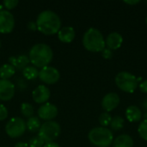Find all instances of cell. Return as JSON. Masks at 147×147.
Masks as SVG:
<instances>
[{
	"mask_svg": "<svg viewBox=\"0 0 147 147\" xmlns=\"http://www.w3.org/2000/svg\"><path fill=\"white\" fill-rule=\"evenodd\" d=\"M8 117V110L6 107L3 104H0V121H3Z\"/></svg>",
	"mask_w": 147,
	"mask_h": 147,
	"instance_id": "28",
	"label": "cell"
},
{
	"mask_svg": "<svg viewBox=\"0 0 147 147\" xmlns=\"http://www.w3.org/2000/svg\"><path fill=\"white\" fill-rule=\"evenodd\" d=\"M15 95V85L9 79H0V100L9 101Z\"/></svg>",
	"mask_w": 147,
	"mask_h": 147,
	"instance_id": "11",
	"label": "cell"
},
{
	"mask_svg": "<svg viewBox=\"0 0 147 147\" xmlns=\"http://www.w3.org/2000/svg\"><path fill=\"white\" fill-rule=\"evenodd\" d=\"M102 55L104 59H111L112 56H113V53H112V50L108 48V47H105L102 51Z\"/></svg>",
	"mask_w": 147,
	"mask_h": 147,
	"instance_id": "29",
	"label": "cell"
},
{
	"mask_svg": "<svg viewBox=\"0 0 147 147\" xmlns=\"http://www.w3.org/2000/svg\"><path fill=\"white\" fill-rule=\"evenodd\" d=\"M138 132H139V134L140 136L147 141V119L143 121L140 126H139V128H138Z\"/></svg>",
	"mask_w": 147,
	"mask_h": 147,
	"instance_id": "25",
	"label": "cell"
},
{
	"mask_svg": "<svg viewBox=\"0 0 147 147\" xmlns=\"http://www.w3.org/2000/svg\"><path fill=\"white\" fill-rule=\"evenodd\" d=\"M43 147H60L59 145L56 142H48V143H45Z\"/></svg>",
	"mask_w": 147,
	"mask_h": 147,
	"instance_id": "32",
	"label": "cell"
},
{
	"mask_svg": "<svg viewBox=\"0 0 147 147\" xmlns=\"http://www.w3.org/2000/svg\"><path fill=\"white\" fill-rule=\"evenodd\" d=\"M113 147H134V140L131 136L121 134L114 140Z\"/></svg>",
	"mask_w": 147,
	"mask_h": 147,
	"instance_id": "18",
	"label": "cell"
},
{
	"mask_svg": "<svg viewBox=\"0 0 147 147\" xmlns=\"http://www.w3.org/2000/svg\"><path fill=\"white\" fill-rule=\"evenodd\" d=\"M111 128L115 131H118L124 127V119L121 116H115L112 118L111 123L109 125Z\"/></svg>",
	"mask_w": 147,
	"mask_h": 147,
	"instance_id": "23",
	"label": "cell"
},
{
	"mask_svg": "<svg viewBox=\"0 0 147 147\" xmlns=\"http://www.w3.org/2000/svg\"><path fill=\"white\" fill-rule=\"evenodd\" d=\"M76 33L72 27L65 26L61 28L58 32V38L60 41L64 43H70L75 38Z\"/></svg>",
	"mask_w": 147,
	"mask_h": 147,
	"instance_id": "15",
	"label": "cell"
},
{
	"mask_svg": "<svg viewBox=\"0 0 147 147\" xmlns=\"http://www.w3.org/2000/svg\"><path fill=\"white\" fill-rule=\"evenodd\" d=\"M146 3H147V1H146Z\"/></svg>",
	"mask_w": 147,
	"mask_h": 147,
	"instance_id": "39",
	"label": "cell"
},
{
	"mask_svg": "<svg viewBox=\"0 0 147 147\" xmlns=\"http://www.w3.org/2000/svg\"><path fill=\"white\" fill-rule=\"evenodd\" d=\"M61 132L60 126L54 121H46L41 124L40 130L38 131V136L45 142H54V140L59 136Z\"/></svg>",
	"mask_w": 147,
	"mask_h": 147,
	"instance_id": "5",
	"label": "cell"
},
{
	"mask_svg": "<svg viewBox=\"0 0 147 147\" xmlns=\"http://www.w3.org/2000/svg\"><path fill=\"white\" fill-rule=\"evenodd\" d=\"M140 89L141 90V92L147 94V79L143 81L140 84Z\"/></svg>",
	"mask_w": 147,
	"mask_h": 147,
	"instance_id": "30",
	"label": "cell"
},
{
	"mask_svg": "<svg viewBox=\"0 0 147 147\" xmlns=\"http://www.w3.org/2000/svg\"><path fill=\"white\" fill-rule=\"evenodd\" d=\"M37 29L44 34L52 35L61 28V20L57 13L53 10L41 11L36 19Z\"/></svg>",
	"mask_w": 147,
	"mask_h": 147,
	"instance_id": "1",
	"label": "cell"
},
{
	"mask_svg": "<svg viewBox=\"0 0 147 147\" xmlns=\"http://www.w3.org/2000/svg\"><path fill=\"white\" fill-rule=\"evenodd\" d=\"M58 115V108L49 102H46L42 104L38 109V116L41 120H45L47 121H52Z\"/></svg>",
	"mask_w": 147,
	"mask_h": 147,
	"instance_id": "10",
	"label": "cell"
},
{
	"mask_svg": "<svg viewBox=\"0 0 147 147\" xmlns=\"http://www.w3.org/2000/svg\"><path fill=\"white\" fill-rule=\"evenodd\" d=\"M9 62L11 65L15 67V69L17 70H23L25 67L28 66L29 61L28 57L26 54H21L17 56H11L9 58Z\"/></svg>",
	"mask_w": 147,
	"mask_h": 147,
	"instance_id": "16",
	"label": "cell"
},
{
	"mask_svg": "<svg viewBox=\"0 0 147 147\" xmlns=\"http://www.w3.org/2000/svg\"><path fill=\"white\" fill-rule=\"evenodd\" d=\"M0 47H1V40H0Z\"/></svg>",
	"mask_w": 147,
	"mask_h": 147,
	"instance_id": "36",
	"label": "cell"
},
{
	"mask_svg": "<svg viewBox=\"0 0 147 147\" xmlns=\"http://www.w3.org/2000/svg\"><path fill=\"white\" fill-rule=\"evenodd\" d=\"M53 52L52 48L45 43H38L33 46L28 53L29 61L35 67L43 68L47 66L52 61Z\"/></svg>",
	"mask_w": 147,
	"mask_h": 147,
	"instance_id": "2",
	"label": "cell"
},
{
	"mask_svg": "<svg viewBox=\"0 0 147 147\" xmlns=\"http://www.w3.org/2000/svg\"><path fill=\"white\" fill-rule=\"evenodd\" d=\"M120 103V97L118 94L111 92L104 96L102 100V107L106 112H110L114 110Z\"/></svg>",
	"mask_w": 147,
	"mask_h": 147,
	"instance_id": "12",
	"label": "cell"
},
{
	"mask_svg": "<svg viewBox=\"0 0 147 147\" xmlns=\"http://www.w3.org/2000/svg\"><path fill=\"white\" fill-rule=\"evenodd\" d=\"M15 27L14 16L7 9L0 10V33H10Z\"/></svg>",
	"mask_w": 147,
	"mask_h": 147,
	"instance_id": "9",
	"label": "cell"
},
{
	"mask_svg": "<svg viewBox=\"0 0 147 147\" xmlns=\"http://www.w3.org/2000/svg\"><path fill=\"white\" fill-rule=\"evenodd\" d=\"M18 3V0H4L3 2V4L7 9H12L17 6Z\"/></svg>",
	"mask_w": 147,
	"mask_h": 147,
	"instance_id": "27",
	"label": "cell"
},
{
	"mask_svg": "<svg viewBox=\"0 0 147 147\" xmlns=\"http://www.w3.org/2000/svg\"><path fill=\"white\" fill-rule=\"evenodd\" d=\"M32 96L36 103H46L50 97V90L46 85H39L33 90Z\"/></svg>",
	"mask_w": 147,
	"mask_h": 147,
	"instance_id": "13",
	"label": "cell"
},
{
	"mask_svg": "<svg viewBox=\"0 0 147 147\" xmlns=\"http://www.w3.org/2000/svg\"><path fill=\"white\" fill-rule=\"evenodd\" d=\"M125 3L127 4H136L139 3V1H125Z\"/></svg>",
	"mask_w": 147,
	"mask_h": 147,
	"instance_id": "34",
	"label": "cell"
},
{
	"mask_svg": "<svg viewBox=\"0 0 147 147\" xmlns=\"http://www.w3.org/2000/svg\"><path fill=\"white\" fill-rule=\"evenodd\" d=\"M26 129V122L20 117L11 118L5 126V132L10 138H18L22 136Z\"/></svg>",
	"mask_w": 147,
	"mask_h": 147,
	"instance_id": "7",
	"label": "cell"
},
{
	"mask_svg": "<svg viewBox=\"0 0 147 147\" xmlns=\"http://www.w3.org/2000/svg\"><path fill=\"white\" fill-rule=\"evenodd\" d=\"M143 107H144V109L146 110L147 112V98L144 101V102H143Z\"/></svg>",
	"mask_w": 147,
	"mask_h": 147,
	"instance_id": "35",
	"label": "cell"
},
{
	"mask_svg": "<svg viewBox=\"0 0 147 147\" xmlns=\"http://www.w3.org/2000/svg\"><path fill=\"white\" fill-rule=\"evenodd\" d=\"M22 75L28 80H34L39 77V71L34 65H28L22 70Z\"/></svg>",
	"mask_w": 147,
	"mask_h": 147,
	"instance_id": "21",
	"label": "cell"
},
{
	"mask_svg": "<svg viewBox=\"0 0 147 147\" xmlns=\"http://www.w3.org/2000/svg\"><path fill=\"white\" fill-rule=\"evenodd\" d=\"M126 117L130 122H137L141 120L142 112L137 106H129L126 110Z\"/></svg>",
	"mask_w": 147,
	"mask_h": 147,
	"instance_id": "17",
	"label": "cell"
},
{
	"mask_svg": "<svg viewBox=\"0 0 147 147\" xmlns=\"http://www.w3.org/2000/svg\"><path fill=\"white\" fill-rule=\"evenodd\" d=\"M28 28L30 29V30H36L37 29V25H36V22H34V21H30L28 23Z\"/></svg>",
	"mask_w": 147,
	"mask_h": 147,
	"instance_id": "31",
	"label": "cell"
},
{
	"mask_svg": "<svg viewBox=\"0 0 147 147\" xmlns=\"http://www.w3.org/2000/svg\"><path fill=\"white\" fill-rule=\"evenodd\" d=\"M146 23H147V17H146Z\"/></svg>",
	"mask_w": 147,
	"mask_h": 147,
	"instance_id": "38",
	"label": "cell"
},
{
	"mask_svg": "<svg viewBox=\"0 0 147 147\" xmlns=\"http://www.w3.org/2000/svg\"><path fill=\"white\" fill-rule=\"evenodd\" d=\"M115 84L119 89L127 93H133L138 87L139 81L134 74L127 71H121L115 77Z\"/></svg>",
	"mask_w": 147,
	"mask_h": 147,
	"instance_id": "6",
	"label": "cell"
},
{
	"mask_svg": "<svg viewBox=\"0 0 147 147\" xmlns=\"http://www.w3.org/2000/svg\"><path fill=\"white\" fill-rule=\"evenodd\" d=\"M83 45L86 50L94 53L102 52L106 46L102 34L95 28H90L84 33Z\"/></svg>",
	"mask_w": 147,
	"mask_h": 147,
	"instance_id": "3",
	"label": "cell"
},
{
	"mask_svg": "<svg viewBox=\"0 0 147 147\" xmlns=\"http://www.w3.org/2000/svg\"><path fill=\"white\" fill-rule=\"evenodd\" d=\"M15 147H29L28 145L25 142H18L15 145Z\"/></svg>",
	"mask_w": 147,
	"mask_h": 147,
	"instance_id": "33",
	"label": "cell"
},
{
	"mask_svg": "<svg viewBox=\"0 0 147 147\" xmlns=\"http://www.w3.org/2000/svg\"><path fill=\"white\" fill-rule=\"evenodd\" d=\"M38 78L45 84H53L59 81L60 78V74L57 68L47 65V66L41 68L39 71Z\"/></svg>",
	"mask_w": 147,
	"mask_h": 147,
	"instance_id": "8",
	"label": "cell"
},
{
	"mask_svg": "<svg viewBox=\"0 0 147 147\" xmlns=\"http://www.w3.org/2000/svg\"><path fill=\"white\" fill-rule=\"evenodd\" d=\"M111 121H112V117L108 112H104V113L101 114L99 116V122L103 127L109 126L111 123Z\"/></svg>",
	"mask_w": 147,
	"mask_h": 147,
	"instance_id": "24",
	"label": "cell"
},
{
	"mask_svg": "<svg viewBox=\"0 0 147 147\" xmlns=\"http://www.w3.org/2000/svg\"><path fill=\"white\" fill-rule=\"evenodd\" d=\"M44 145H45V142L39 136H34L31 138L28 143L29 147H43Z\"/></svg>",
	"mask_w": 147,
	"mask_h": 147,
	"instance_id": "26",
	"label": "cell"
},
{
	"mask_svg": "<svg viewBox=\"0 0 147 147\" xmlns=\"http://www.w3.org/2000/svg\"><path fill=\"white\" fill-rule=\"evenodd\" d=\"M26 126H27V128L28 129V131H30L31 133L38 132L41 126L40 120L39 117L32 116L28 119V121L26 122Z\"/></svg>",
	"mask_w": 147,
	"mask_h": 147,
	"instance_id": "20",
	"label": "cell"
},
{
	"mask_svg": "<svg viewBox=\"0 0 147 147\" xmlns=\"http://www.w3.org/2000/svg\"><path fill=\"white\" fill-rule=\"evenodd\" d=\"M21 113L25 117H32L34 116V108L28 102H23L21 105Z\"/></svg>",
	"mask_w": 147,
	"mask_h": 147,
	"instance_id": "22",
	"label": "cell"
},
{
	"mask_svg": "<svg viewBox=\"0 0 147 147\" xmlns=\"http://www.w3.org/2000/svg\"><path fill=\"white\" fill-rule=\"evenodd\" d=\"M16 72V69L10 64H4L0 67V78L1 79H9Z\"/></svg>",
	"mask_w": 147,
	"mask_h": 147,
	"instance_id": "19",
	"label": "cell"
},
{
	"mask_svg": "<svg viewBox=\"0 0 147 147\" xmlns=\"http://www.w3.org/2000/svg\"><path fill=\"white\" fill-rule=\"evenodd\" d=\"M89 140L98 147H109L113 143L114 136L107 127H99L91 129L88 134Z\"/></svg>",
	"mask_w": 147,
	"mask_h": 147,
	"instance_id": "4",
	"label": "cell"
},
{
	"mask_svg": "<svg viewBox=\"0 0 147 147\" xmlns=\"http://www.w3.org/2000/svg\"><path fill=\"white\" fill-rule=\"evenodd\" d=\"M122 42H123V38L117 32L110 33L105 40L106 46L108 47V48L111 50H116L120 48L122 45Z\"/></svg>",
	"mask_w": 147,
	"mask_h": 147,
	"instance_id": "14",
	"label": "cell"
},
{
	"mask_svg": "<svg viewBox=\"0 0 147 147\" xmlns=\"http://www.w3.org/2000/svg\"><path fill=\"white\" fill-rule=\"evenodd\" d=\"M0 147H8V146H0Z\"/></svg>",
	"mask_w": 147,
	"mask_h": 147,
	"instance_id": "37",
	"label": "cell"
}]
</instances>
